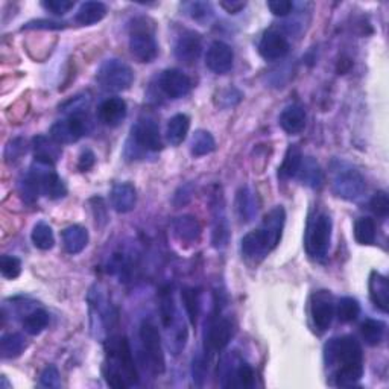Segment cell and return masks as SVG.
I'll use <instances>...</instances> for the list:
<instances>
[{
  "instance_id": "c3c4849f",
  "label": "cell",
  "mask_w": 389,
  "mask_h": 389,
  "mask_svg": "<svg viewBox=\"0 0 389 389\" xmlns=\"http://www.w3.org/2000/svg\"><path fill=\"white\" fill-rule=\"evenodd\" d=\"M192 372H193V382L197 383L198 386H201L202 382H204L206 376H207V361L202 354L197 356V358L193 359Z\"/></svg>"
},
{
  "instance_id": "9a60e30c",
  "label": "cell",
  "mask_w": 389,
  "mask_h": 389,
  "mask_svg": "<svg viewBox=\"0 0 389 389\" xmlns=\"http://www.w3.org/2000/svg\"><path fill=\"white\" fill-rule=\"evenodd\" d=\"M258 52L266 61H277L285 58L289 52L288 38L277 29L266 31L260 40V44H258Z\"/></svg>"
},
{
  "instance_id": "11a10c76",
  "label": "cell",
  "mask_w": 389,
  "mask_h": 389,
  "mask_svg": "<svg viewBox=\"0 0 389 389\" xmlns=\"http://www.w3.org/2000/svg\"><path fill=\"white\" fill-rule=\"evenodd\" d=\"M219 5H221L226 13L238 14L240 10H243V8H245L247 3L245 2H221Z\"/></svg>"
},
{
  "instance_id": "603a6c76",
  "label": "cell",
  "mask_w": 389,
  "mask_h": 389,
  "mask_svg": "<svg viewBox=\"0 0 389 389\" xmlns=\"http://www.w3.org/2000/svg\"><path fill=\"white\" fill-rule=\"evenodd\" d=\"M306 110L301 105H289L280 115V126L290 135L304 131L306 128Z\"/></svg>"
},
{
  "instance_id": "9c48e42d",
  "label": "cell",
  "mask_w": 389,
  "mask_h": 389,
  "mask_svg": "<svg viewBox=\"0 0 389 389\" xmlns=\"http://www.w3.org/2000/svg\"><path fill=\"white\" fill-rule=\"evenodd\" d=\"M335 303L333 297H331L327 290H320L313 294L312 304H311V316L313 321L315 329L324 333L331 326L335 318Z\"/></svg>"
},
{
  "instance_id": "f6af8a7d",
  "label": "cell",
  "mask_w": 389,
  "mask_h": 389,
  "mask_svg": "<svg viewBox=\"0 0 389 389\" xmlns=\"http://www.w3.org/2000/svg\"><path fill=\"white\" fill-rule=\"evenodd\" d=\"M40 385L43 388H60L61 380H60V372L53 365H49L44 368V371L40 376Z\"/></svg>"
},
{
  "instance_id": "db71d44e",
  "label": "cell",
  "mask_w": 389,
  "mask_h": 389,
  "mask_svg": "<svg viewBox=\"0 0 389 389\" xmlns=\"http://www.w3.org/2000/svg\"><path fill=\"white\" fill-rule=\"evenodd\" d=\"M190 198H192V185L185 184L175 193L174 202H175V206H184V204H188Z\"/></svg>"
},
{
  "instance_id": "4dcf8cb0",
  "label": "cell",
  "mask_w": 389,
  "mask_h": 389,
  "mask_svg": "<svg viewBox=\"0 0 389 389\" xmlns=\"http://www.w3.org/2000/svg\"><path fill=\"white\" fill-rule=\"evenodd\" d=\"M215 225H213V245L216 248H222L226 245L229 242V222H226V216H225V210H224V204L221 202H216L215 204Z\"/></svg>"
},
{
  "instance_id": "e575fe53",
  "label": "cell",
  "mask_w": 389,
  "mask_h": 389,
  "mask_svg": "<svg viewBox=\"0 0 389 389\" xmlns=\"http://www.w3.org/2000/svg\"><path fill=\"white\" fill-rule=\"evenodd\" d=\"M49 326V315L43 309H34L23 318V329L31 336H37Z\"/></svg>"
},
{
  "instance_id": "6da1fadb",
  "label": "cell",
  "mask_w": 389,
  "mask_h": 389,
  "mask_svg": "<svg viewBox=\"0 0 389 389\" xmlns=\"http://www.w3.org/2000/svg\"><path fill=\"white\" fill-rule=\"evenodd\" d=\"M324 361L327 367L335 368L338 386H351L363 376L362 347L354 336L330 339L324 347Z\"/></svg>"
},
{
  "instance_id": "cb8c5ba5",
  "label": "cell",
  "mask_w": 389,
  "mask_h": 389,
  "mask_svg": "<svg viewBox=\"0 0 389 389\" xmlns=\"http://www.w3.org/2000/svg\"><path fill=\"white\" fill-rule=\"evenodd\" d=\"M172 229L175 236L185 243L198 242L202 234V229H201V224L198 222V219L190 215L176 217L172 224Z\"/></svg>"
},
{
  "instance_id": "2e32d148",
  "label": "cell",
  "mask_w": 389,
  "mask_h": 389,
  "mask_svg": "<svg viewBox=\"0 0 389 389\" xmlns=\"http://www.w3.org/2000/svg\"><path fill=\"white\" fill-rule=\"evenodd\" d=\"M202 52V42L201 35L194 31H184L176 40L175 44V56L178 61L184 64H193L197 63L199 55Z\"/></svg>"
},
{
  "instance_id": "ab89813d",
  "label": "cell",
  "mask_w": 389,
  "mask_h": 389,
  "mask_svg": "<svg viewBox=\"0 0 389 389\" xmlns=\"http://www.w3.org/2000/svg\"><path fill=\"white\" fill-rule=\"evenodd\" d=\"M183 303L185 307V312L189 315V320L197 326L199 311H201V299H199V292L194 288H188L183 290Z\"/></svg>"
},
{
  "instance_id": "d4e9b609",
  "label": "cell",
  "mask_w": 389,
  "mask_h": 389,
  "mask_svg": "<svg viewBox=\"0 0 389 389\" xmlns=\"http://www.w3.org/2000/svg\"><path fill=\"white\" fill-rule=\"evenodd\" d=\"M225 379H229V382L224 383L225 388L230 386H239V388H253L256 382V374L253 368L248 363L239 362L238 367H226Z\"/></svg>"
},
{
  "instance_id": "f1b7e54d",
  "label": "cell",
  "mask_w": 389,
  "mask_h": 389,
  "mask_svg": "<svg viewBox=\"0 0 389 389\" xmlns=\"http://www.w3.org/2000/svg\"><path fill=\"white\" fill-rule=\"evenodd\" d=\"M107 15V5L102 2H84L79 6L75 15V22L83 26H90L101 22Z\"/></svg>"
},
{
  "instance_id": "7c38bea8",
  "label": "cell",
  "mask_w": 389,
  "mask_h": 389,
  "mask_svg": "<svg viewBox=\"0 0 389 389\" xmlns=\"http://www.w3.org/2000/svg\"><path fill=\"white\" fill-rule=\"evenodd\" d=\"M233 336V326L231 321L222 318V316H216L208 322L206 329V351L208 353H217L224 350L229 345Z\"/></svg>"
},
{
  "instance_id": "52a82bcc",
  "label": "cell",
  "mask_w": 389,
  "mask_h": 389,
  "mask_svg": "<svg viewBox=\"0 0 389 389\" xmlns=\"http://www.w3.org/2000/svg\"><path fill=\"white\" fill-rule=\"evenodd\" d=\"M29 172L34 175L35 180L38 181L40 192L49 199H60L67 194L66 184L56 175L53 163H51V161L35 158L29 169Z\"/></svg>"
},
{
  "instance_id": "4316f807",
  "label": "cell",
  "mask_w": 389,
  "mask_h": 389,
  "mask_svg": "<svg viewBox=\"0 0 389 389\" xmlns=\"http://www.w3.org/2000/svg\"><path fill=\"white\" fill-rule=\"evenodd\" d=\"M297 176L299 178V181L306 185H309L312 189H320L324 183L322 169L318 165V161H316L313 157L303 158L301 167H299Z\"/></svg>"
},
{
  "instance_id": "4fadbf2b",
  "label": "cell",
  "mask_w": 389,
  "mask_h": 389,
  "mask_svg": "<svg viewBox=\"0 0 389 389\" xmlns=\"http://www.w3.org/2000/svg\"><path fill=\"white\" fill-rule=\"evenodd\" d=\"M160 88L170 99H181L192 90L190 78L178 69H167L160 76Z\"/></svg>"
},
{
  "instance_id": "ba28073f",
  "label": "cell",
  "mask_w": 389,
  "mask_h": 389,
  "mask_svg": "<svg viewBox=\"0 0 389 389\" xmlns=\"http://www.w3.org/2000/svg\"><path fill=\"white\" fill-rule=\"evenodd\" d=\"M87 133V120L83 115H70L67 119L55 122L51 128V137L60 144L78 142Z\"/></svg>"
},
{
  "instance_id": "ee69618b",
  "label": "cell",
  "mask_w": 389,
  "mask_h": 389,
  "mask_svg": "<svg viewBox=\"0 0 389 389\" xmlns=\"http://www.w3.org/2000/svg\"><path fill=\"white\" fill-rule=\"evenodd\" d=\"M240 92H238L236 88H225V90H221L216 97H215V102L217 107L221 108H229L233 107V105H236L240 101Z\"/></svg>"
},
{
  "instance_id": "83f0119b",
  "label": "cell",
  "mask_w": 389,
  "mask_h": 389,
  "mask_svg": "<svg viewBox=\"0 0 389 389\" xmlns=\"http://www.w3.org/2000/svg\"><path fill=\"white\" fill-rule=\"evenodd\" d=\"M303 158L301 149L297 144H290L285 154V158H283L281 166L279 167L280 180H289V178L297 176L299 167H301Z\"/></svg>"
},
{
  "instance_id": "60d3db41",
  "label": "cell",
  "mask_w": 389,
  "mask_h": 389,
  "mask_svg": "<svg viewBox=\"0 0 389 389\" xmlns=\"http://www.w3.org/2000/svg\"><path fill=\"white\" fill-rule=\"evenodd\" d=\"M19 190H20L22 198L26 202H29V204H31V202H35L37 198H38V194L42 193V192H40L38 181L35 180V176L32 175L31 172L24 175V178L20 181Z\"/></svg>"
},
{
  "instance_id": "1f68e13d",
  "label": "cell",
  "mask_w": 389,
  "mask_h": 389,
  "mask_svg": "<svg viewBox=\"0 0 389 389\" xmlns=\"http://www.w3.org/2000/svg\"><path fill=\"white\" fill-rule=\"evenodd\" d=\"M34 151H35V158L51 161V163H55V161L61 157L60 143H56L52 137L51 139H47L44 135L35 137Z\"/></svg>"
},
{
  "instance_id": "7dc6e473",
  "label": "cell",
  "mask_w": 389,
  "mask_h": 389,
  "mask_svg": "<svg viewBox=\"0 0 389 389\" xmlns=\"http://www.w3.org/2000/svg\"><path fill=\"white\" fill-rule=\"evenodd\" d=\"M42 6L53 15H64L75 6V2H69V0H46Z\"/></svg>"
},
{
  "instance_id": "44dd1931",
  "label": "cell",
  "mask_w": 389,
  "mask_h": 389,
  "mask_svg": "<svg viewBox=\"0 0 389 389\" xmlns=\"http://www.w3.org/2000/svg\"><path fill=\"white\" fill-rule=\"evenodd\" d=\"M370 297L380 312L386 313L389 306V283L385 275L372 271L370 275Z\"/></svg>"
},
{
  "instance_id": "e0dca14e",
  "label": "cell",
  "mask_w": 389,
  "mask_h": 389,
  "mask_svg": "<svg viewBox=\"0 0 389 389\" xmlns=\"http://www.w3.org/2000/svg\"><path fill=\"white\" fill-rule=\"evenodd\" d=\"M285 221H286V212L281 206L272 208L271 212L263 217L262 225L258 230L263 233V236L267 240V245H270L271 251L280 243Z\"/></svg>"
},
{
  "instance_id": "5bb4252c",
  "label": "cell",
  "mask_w": 389,
  "mask_h": 389,
  "mask_svg": "<svg viewBox=\"0 0 389 389\" xmlns=\"http://www.w3.org/2000/svg\"><path fill=\"white\" fill-rule=\"evenodd\" d=\"M233 49L224 42H213L206 55V66L217 75H225L233 67Z\"/></svg>"
},
{
  "instance_id": "b9f144b4",
  "label": "cell",
  "mask_w": 389,
  "mask_h": 389,
  "mask_svg": "<svg viewBox=\"0 0 389 389\" xmlns=\"http://www.w3.org/2000/svg\"><path fill=\"white\" fill-rule=\"evenodd\" d=\"M0 272L8 280H15L22 274L20 258L14 256H2L0 258Z\"/></svg>"
},
{
  "instance_id": "816d5d0a",
  "label": "cell",
  "mask_w": 389,
  "mask_h": 389,
  "mask_svg": "<svg viewBox=\"0 0 389 389\" xmlns=\"http://www.w3.org/2000/svg\"><path fill=\"white\" fill-rule=\"evenodd\" d=\"M23 144H24V143H23V140H20V139H15V140H13L10 144H8L5 157H6L8 161H10V163H11V161L19 160V157L24 152V146H23Z\"/></svg>"
},
{
  "instance_id": "30bf717a",
  "label": "cell",
  "mask_w": 389,
  "mask_h": 389,
  "mask_svg": "<svg viewBox=\"0 0 389 389\" xmlns=\"http://www.w3.org/2000/svg\"><path fill=\"white\" fill-rule=\"evenodd\" d=\"M131 139L135 144V148L148 151V152H158L161 149V135L158 125L152 119H140L133 126Z\"/></svg>"
},
{
  "instance_id": "7bdbcfd3",
  "label": "cell",
  "mask_w": 389,
  "mask_h": 389,
  "mask_svg": "<svg viewBox=\"0 0 389 389\" xmlns=\"http://www.w3.org/2000/svg\"><path fill=\"white\" fill-rule=\"evenodd\" d=\"M371 212L379 217H386L389 215V198L388 193L383 190H379L370 201Z\"/></svg>"
},
{
  "instance_id": "bcb514c9",
  "label": "cell",
  "mask_w": 389,
  "mask_h": 389,
  "mask_svg": "<svg viewBox=\"0 0 389 389\" xmlns=\"http://www.w3.org/2000/svg\"><path fill=\"white\" fill-rule=\"evenodd\" d=\"M189 13L192 15V19L202 22V20H208L213 15V10L212 5L210 3H204V2H194V3H189Z\"/></svg>"
},
{
  "instance_id": "74e56055",
  "label": "cell",
  "mask_w": 389,
  "mask_h": 389,
  "mask_svg": "<svg viewBox=\"0 0 389 389\" xmlns=\"http://www.w3.org/2000/svg\"><path fill=\"white\" fill-rule=\"evenodd\" d=\"M361 333L368 345H379L385 335V324L377 320H365L361 326Z\"/></svg>"
},
{
  "instance_id": "8992f818",
  "label": "cell",
  "mask_w": 389,
  "mask_h": 389,
  "mask_svg": "<svg viewBox=\"0 0 389 389\" xmlns=\"http://www.w3.org/2000/svg\"><path fill=\"white\" fill-rule=\"evenodd\" d=\"M331 188L339 198L347 201H354L361 198L367 185L362 174L353 166H348L345 163H339V166L333 172V181Z\"/></svg>"
},
{
  "instance_id": "7a4b0ae2",
  "label": "cell",
  "mask_w": 389,
  "mask_h": 389,
  "mask_svg": "<svg viewBox=\"0 0 389 389\" xmlns=\"http://www.w3.org/2000/svg\"><path fill=\"white\" fill-rule=\"evenodd\" d=\"M105 379L111 388L117 389H125L139 382L133 354L125 338H113L107 345Z\"/></svg>"
},
{
  "instance_id": "f907efd6",
  "label": "cell",
  "mask_w": 389,
  "mask_h": 389,
  "mask_svg": "<svg viewBox=\"0 0 389 389\" xmlns=\"http://www.w3.org/2000/svg\"><path fill=\"white\" fill-rule=\"evenodd\" d=\"M64 28H66V23L51 22V20L29 22L23 26V29H64Z\"/></svg>"
},
{
  "instance_id": "7402d4cb",
  "label": "cell",
  "mask_w": 389,
  "mask_h": 389,
  "mask_svg": "<svg viewBox=\"0 0 389 389\" xmlns=\"http://www.w3.org/2000/svg\"><path fill=\"white\" fill-rule=\"evenodd\" d=\"M234 208H236L238 217L240 219V222L247 224L251 222L257 216V197L256 193L251 190L249 188H242L236 193V201H234Z\"/></svg>"
},
{
  "instance_id": "277c9868",
  "label": "cell",
  "mask_w": 389,
  "mask_h": 389,
  "mask_svg": "<svg viewBox=\"0 0 389 389\" xmlns=\"http://www.w3.org/2000/svg\"><path fill=\"white\" fill-rule=\"evenodd\" d=\"M140 342L144 359L148 362L149 370L154 374H163L166 368L163 345H161L160 331L156 324L149 320H144L140 326Z\"/></svg>"
},
{
  "instance_id": "8fae6325",
  "label": "cell",
  "mask_w": 389,
  "mask_h": 389,
  "mask_svg": "<svg viewBox=\"0 0 389 389\" xmlns=\"http://www.w3.org/2000/svg\"><path fill=\"white\" fill-rule=\"evenodd\" d=\"M129 51L139 63H152L158 55V46L152 32L146 28H135L129 37Z\"/></svg>"
},
{
  "instance_id": "681fc988",
  "label": "cell",
  "mask_w": 389,
  "mask_h": 389,
  "mask_svg": "<svg viewBox=\"0 0 389 389\" xmlns=\"http://www.w3.org/2000/svg\"><path fill=\"white\" fill-rule=\"evenodd\" d=\"M267 8L277 17H286L294 10V3L289 0H272V2H267Z\"/></svg>"
},
{
  "instance_id": "ffe728a7",
  "label": "cell",
  "mask_w": 389,
  "mask_h": 389,
  "mask_svg": "<svg viewBox=\"0 0 389 389\" xmlns=\"http://www.w3.org/2000/svg\"><path fill=\"white\" fill-rule=\"evenodd\" d=\"M137 204V192L133 184L119 183L111 190V206L117 213H129Z\"/></svg>"
},
{
  "instance_id": "d6a6232c",
  "label": "cell",
  "mask_w": 389,
  "mask_h": 389,
  "mask_svg": "<svg viewBox=\"0 0 389 389\" xmlns=\"http://www.w3.org/2000/svg\"><path fill=\"white\" fill-rule=\"evenodd\" d=\"M26 348V339L20 333H8L0 340V354L3 359H15Z\"/></svg>"
},
{
  "instance_id": "d6986e66",
  "label": "cell",
  "mask_w": 389,
  "mask_h": 389,
  "mask_svg": "<svg viewBox=\"0 0 389 389\" xmlns=\"http://www.w3.org/2000/svg\"><path fill=\"white\" fill-rule=\"evenodd\" d=\"M242 254L251 260L258 262L271 253V248L267 245V240L265 239L263 233L260 230H254L248 233L242 239Z\"/></svg>"
},
{
  "instance_id": "8d00e7d4",
  "label": "cell",
  "mask_w": 389,
  "mask_h": 389,
  "mask_svg": "<svg viewBox=\"0 0 389 389\" xmlns=\"http://www.w3.org/2000/svg\"><path fill=\"white\" fill-rule=\"evenodd\" d=\"M31 239H32V243H34V245L42 251L52 249L55 245L53 231L51 229V225L46 222L35 224L34 230H32V234H31Z\"/></svg>"
},
{
  "instance_id": "f5cc1de1",
  "label": "cell",
  "mask_w": 389,
  "mask_h": 389,
  "mask_svg": "<svg viewBox=\"0 0 389 389\" xmlns=\"http://www.w3.org/2000/svg\"><path fill=\"white\" fill-rule=\"evenodd\" d=\"M96 163V157L94 154L90 149H85L81 152L79 160H78V169L81 172H87V170H90Z\"/></svg>"
},
{
  "instance_id": "ac0fdd59",
  "label": "cell",
  "mask_w": 389,
  "mask_h": 389,
  "mask_svg": "<svg viewBox=\"0 0 389 389\" xmlns=\"http://www.w3.org/2000/svg\"><path fill=\"white\" fill-rule=\"evenodd\" d=\"M126 102L122 97H108L99 105V119L107 126H119L126 117Z\"/></svg>"
},
{
  "instance_id": "f546056e",
  "label": "cell",
  "mask_w": 389,
  "mask_h": 389,
  "mask_svg": "<svg viewBox=\"0 0 389 389\" xmlns=\"http://www.w3.org/2000/svg\"><path fill=\"white\" fill-rule=\"evenodd\" d=\"M189 129H190V117L188 115H181V113L180 115H175L167 122L166 135L169 143L174 146L181 144L185 140V137H188Z\"/></svg>"
},
{
  "instance_id": "5b68a950",
  "label": "cell",
  "mask_w": 389,
  "mask_h": 389,
  "mask_svg": "<svg viewBox=\"0 0 389 389\" xmlns=\"http://www.w3.org/2000/svg\"><path fill=\"white\" fill-rule=\"evenodd\" d=\"M97 83L105 92L119 93L131 87L134 73L131 67L120 60H107L97 70Z\"/></svg>"
},
{
  "instance_id": "d590c367",
  "label": "cell",
  "mask_w": 389,
  "mask_h": 389,
  "mask_svg": "<svg viewBox=\"0 0 389 389\" xmlns=\"http://www.w3.org/2000/svg\"><path fill=\"white\" fill-rule=\"evenodd\" d=\"M354 239L359 245H371L376 240V224L371 217H359L354 222Z\"/></svg>"
},
{
  "instance_id": "836d02e7",
  "label": "cell",
  "mask_w": 389,
  "mask_h": 389,
  "mask_svg": "<svg viewBox=\"0 0 389 389\" xmlns=\"http://www.w3.org/2000/svg\"><path fill=\"white\" fill-rule=\"evenodd\" d=\"M216 148V142L213 135L206 129H198L194 131L190 142V152L193 157H204L207 154L213 152Z\"/></svg>"
},
{
  "instance_id": "3957f363",
  "label": "cell",
  "mask_w": 389,
  "mask_h": 389,
  "mask_svg": "<svg viewBox=\"0 0 389 389\" xmlns=\"http://www.w3.org/2000/svg\"><path fill=\"white\" fill-rule=\"evenodd\" d=\"M331 217L326 212L315 213L307 222L304 247L306 253L315 262H326L331 242Z\"/></svg>"
},
{
  "instance_id": "f35d334b",
  "label": "cell",
  "mask_w": 389,
  "mask_h": 389,
  "mask_svg": "<svg viewBox=\"0 0 389 389\" xmlns=\"http://www.w3.org/2000/svg\"><path fill=\"white\" fill-rule=\"evenodd\" d=\"M338 315V318L340 322H353L354 320H358V316L361 313V306L358 303V299H354L351 297H344L339 299L338 309L335 312Z\"/></svg>"
},
{
  "instance_id": "484cf974",
  "label": "cell",
  "mask_w": 389,
  "mask_h": 389,
  "mask_svg": "<svg viewBox=\"0 0 389 389\" xmlns=\"http://www.w3.org/2000/svg\"><path fill=\"white\" fill-rule=\"evenodd\" d=\"M63 243L69 254H79L88 243V231L81 225H70L63 231Z\"/></svg>"
}]
</instances>
